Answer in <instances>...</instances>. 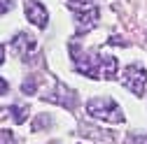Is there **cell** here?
<instances>
[{"label":"cell","mask_w":147,"mask_h":144,"mask_svg":"<svg viewBox=\"0 0 147 144\" xmlns=\"http://www.w3.org/2000/svg\"><path fill=\"white\" fill-rule=\"evenodd\" d=\"M9 112L14 116V123H24L28 116V107H9Z\"/></svg>","instance_id":"cell-6"},{"label":"cell","mask_w":147,"mask_h":144,"mask_svg":"<svg viewBox=\"0 0 147 144\" xmlns=\"http://www.w3.org/2000/svg\"><path fill=\"white\" fill-rule=\"evenodd\" d=\"M24 93H28V95L35 93V79H28V81L24 84Z\"/></svg>","instance_id":"cell-8"},{"label":"cell","mask_w":147,"mask_h":144,"mask_svg":"<svg viewBox=\"0 0 147 144\" xmlns=\"http://www.w3.org/2000/svg\"><path fill=\"white\" fill-rule=\"evenodd\" d=\"M3 61H5V49H3V44H0V65H3Z\"/></svg>","instance_id":"cell-12"},{"label":"cell","mask_w":147,"mask_h":144,"mask_svg":"<svg viewBox=\"0 0 147 144\" xmlns=\"http://www.w3.org/2000/svg\"><path fill=\"white\" fill-rule=\"evenodd\" d=\"M12 47H14V51L19 53V56H24V58L28 61L33 53H35V47H38V42H35L33 35H28V33H19V35L12 40Z\"/></svg>","instance_id":"cell-4"},{"label":"cell","mask_w":147,"mask_h":144,"mask_svg":"<svg viewBox=\"0 0 147 144\" xmlns=\"http://www.w3.org/2000/svg\"><path fill=\"white\" fill-rule=\"evenodd\" d=\"M121 84H124L131 93L142 95L145 88H147V72H145V67L138 65V63L128 65V67L124 70V75H121Z\"/></svg>","instance_id":"cell-2"},{"label":"cell","mask_w":147,"mask_h":144,"mask_svg":"<svg viewBox=\"0 0 147 144\" xmlns=\"http://www.w3.org/2000/svg\"><path fill=\"white\" fill-rule=\"evenodd\" d=\"M0 144H16L12 130H0Z\"/></svg>","instance_id":"cell-7"},{"label":"cell","mask_w":147,"mask_h":144,"mask_svg":"<svg viewBox=\"0 0 147 144\" xmlns=\"http://www.w3.org/2000/svg\"><path fill=\"white\" fill-rule=\"evenodd\" d=\"M126 144H147V137H131Z\"/></svg>","instance_id":"cell-10"},{"label":"cell","mask_w":147,"mask_h":144,"mask_svg":"<svg viewBox=\"0 0 147 144\" xmlns=\"http://www.w3.org/2000/svg\"><path fill=\"white\" fill-rule=\"evenodd\" d=\"M26 16L33 26L38 28H47L49 19H47V9L38 3V0H26Z\"/></svg>","instance_id":"cell-3"},{"label":"cell","mask_w":147,"mask_h":144,"mask_svg":"<svg viewBox=\"0 0 147 144\" xmlns=\"http://www.w3.org/2000/svg\"><path fill=\"white\" fill-rule=\"evenodd\" d=\"M9 7H12V3H9V0H0V14L9 12Z\"/></svg>","instance_id":"cell-9"},{"label":"cell","mask_w":147,"mask_h":144,"mask_svg":"<svg viewBox=\"0 0 147 144\" xmlns=\"http://www.w3.org/2000/svg\"><path fill=\"white\" fill-rule=\"evenodd\" d=\"M77 3H82V5H89V3H91V0H77Z\"/></svg>","instance_id":"cell-13"},{"label":"cell","mask_w":147,"mask_h":144,"mask_svg":"<svg viewBox=\"0 0 147 144\" xmlns=\"http://www.w3.org/2000/svg\"><path fill=\"white\" fill-rule=\"evenodd\" d=\"M77 30H80V35L82 33H86V30H91L96 26V21H98V9H86V12H77Z\"/></svg>","instance_id":"cell-5"},{"label":"cell","mask_w":147,"mask_h":144,"mask_svg":"<svg viewBox=\"0 0 147 144\" xmlns=\"http://www.w3.org/2000/svg\"><path fill=\"white\" fill-rule=\"evenodd\" d=\"M86 114L94 119H100V121H107V123H121L124 121L119 105L112 98H91L86 102Z\"/></svg>","instance_id":"cell-1"},{"label":"cell","mask_w":147,"mask_h":144,"mask_svg":"<svg viewBox=\"0 0 147 144\" xmlns=\"http://www.w3.org/2000/svg\"><path fill=\"white\" fill-rule=\"evenodd\" d=\"M7 91V81H3V79H0V95H3Z\"/></svg>","instance_id":"cell-11"}]
</instances>
